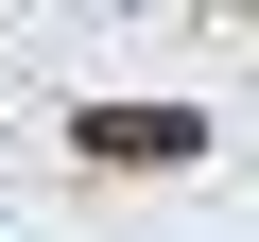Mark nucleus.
I'll use <instances>...</instances> for the list:
<instances>
[{
    "label": "nucleus",
    "instance_id": "obj_1",
    "mask_svg": "<svg viewBox=\"0 0 259 242\" xmlns=\"http://www.w3.org/2000/svg\"><path fill=\"white\" fill-rule=\"evenodd\" d=\"M69 156H87V173H190V156H207V121H190V104H87V121H69Z\"/></svg>",
    "mask_w": 259,
    "mask_h": 242
}]
</instances>
